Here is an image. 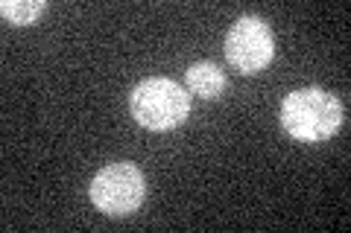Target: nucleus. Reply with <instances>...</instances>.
<instances>
[{
    "label": "nucleus",
    "mask_w": 351,
    "mask_h": 233,
    "mask_svg": "<svg viewBox=\"0 0 351 233\" xmlns=\"http://www.w3.org/2000/svg\"><path fill=\"white\" fill-rule=\"evenodd\" d=\"M346 120L343 102L322 87H302L281 102V126L293 140L319 143L337 135Z\"/></svg>",
    "instance_id": "obj_1"
},
{
    "label": "nucleus",
    "mask_w": 351,
    "mask_h": 233,
    "mask_svg": "<svg viewBox=\"0 0 351 233\" xmlns=\"http://www.w3.org/2000/svg\"><path fill=\"white\" fill-rule=\"evenodd\" d=\"M132 117L149 131H170L182 126L191 114V96L188 91L167 76H152L135 85L129 96Z\"/></svg>",
    "instance_id": "obj_2"
},
{
    "label": "nucleus",
    "mask_w": 351,
    "mask_h": 233,
    "mask_svg": "<svg viewBox=\"0 0 351 233\" xmlns=\"http://www.w3.org/2000/svg\"><path fill=\"white\" fill-rule=\"evenodd\" d=\"M91 202L106 216H129L144 202V175L135 163H108L91 181Z\"/></svg>",
    "instance_id": "obj_3"
},
{
    "label": "nucleus",
    "mask_w": 351,
    "mask_h": 233,
    "mask_svg": "<svg viewBox=\"0 0 351 233\" xmlns=\"http://www.w3.org/2000/svg\"><path fill=\"white\" fill-rule=\"evenodd\" d=\"M276 55V38L269 24H263L258 15H243L226 36V59L234 70L252 76L263 70Z\"/></svg>",
    "instance_id": "obj_4"
},
{
    "label": "nucleus",
    "mask_w": 351,
    "mask_h": 233,
    "mask_svg": "<svg viewBox=\"0 0 351 233\" xmlns=\"http://www.w3.org/2000/svg\"><path fill=\"white\" fill-rule=\"evenodd\" d=\"M184 79H188V91L196 94V96H202V99H217L219 94L226 91V85H228L226 73L219 70L214 61H196V64H191Z\"/></svg>",
    "instance_id": "obj_5"
},
{
    "label": "nucleus",
    "mask_w": 351,
    "mask_h": 233,
    "mask_svg": "<svg viewBox=\"0 0 351 233\" xmlns=\"http://www.w3.org/2000/svg\"><path fill=\"white\" fill-rule=\"evenodd\" d=\"M44 9H47L44 0H3V3H0V15L15 27H27L44 12Z\"/></svg>",
    "instance_id": "obj_6"
}]
</instances>
